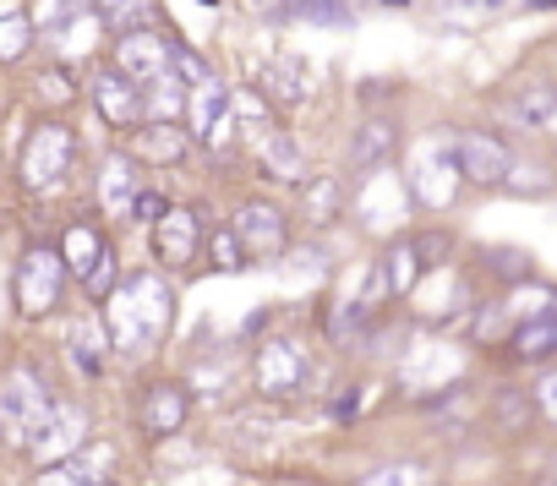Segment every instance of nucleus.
<instances>
[{
	"label": "nucleus",
	"mask_w": 557,
	"mask_h": 486,
	"mask_svg": "<svg viewBox=\"0 0 557 486\" xmlns=\"http://www.w3.org/2000/svg\"><path fill=\"white\" fill-rule=\"evenodd\" d=\"M513 361H552L557 356V312H541V317H524L513 334Z\"/></svg>",
	"instance_id": "21"
},
{
	"label": "nucleus",
	"mask_w": 557,
	"mask_h": 486,
	"mask_svg": "<svg viewBox=\"0 0 557 486\" xmlns=\"http://www.w3.org/2000/svg\"><path fill=\"white\" fill-rule=\"evenodd\" d=\"M307 88H312V72L301 55H273L257 66V94H268L278 110H296L307 99Z\"/></svg>",
	"instance_id": "16"
},
{
	"label": "nucleus",
	"mask_w": 557,
	"mask_h": 486,
	"mask_svg": "<svg viewBox=\"0 0 557 486\" xmlns=\"http://www.w3.org/2000/svg\"><path fill=\"white\" fill-rule=\"evenodd\" d=\"M454 180H459L454 153H448V159H421V164H416V175H410V191H416V202H421V208H437V202H448Z\"/></svg>",
	"instance_id": "25"
},
{
	"label": "nucleus",
	"mask_w": 557,
	"mask_h": 486,
	"mask_svg": "<svg viewBox=\"0 0 557 486\" xmlns=\"http://www.w3.org/2000/svg\"><path fill=\"white\" fill-rule=\"evenodd\" d=\"M208 258H213V269H219V274H240V269L251 263L246 240H240L235 229H213V240H208Z\"/></svg>",
	"instance_id": "29"
},
{
	"label": "nucleus",
	"mask_w": 557,
	"mask_h": 486,
	"mask_svg": "<svg viewBox=\"0 0 557 486\" xmlns=\"http://www.w3.org/2000/svg\"><path fill=\"white\" fill-rule=\"evenodd\" d=\"M115 66H121L132 83L153 88V83L170 77V39L153 34V28H132V34L115 39Z\"/></svg>",
	"instance_id": "10"
},
{
	"label": "nucleus",
	"mask_w": 557,
	"mask_h": 486,
	"mask_svg": "<svg viewBox=\"0 0 557 486\" xmlns=\"http://www.w3.org/2000/svg\"><path fill=\"white\" fill-rule=\"evenodd\" d=\"M257 159H262V170H268L273 180H307V148H301L290 132H273V126H268Z\"/></svg>",
	"instance_id": "20"
},
{
	"label": "nucleus",
	"mask_w": 557,
	"mask_h": 486,
	"mask_svg": "<svg viewBox=\"0 0 557 486\" xmlns=\"http://www.w3.org/2000/svg\"><path fill=\"white\" fill-rule=\"evenodd\" d=\"M197 247H202V224H197L191 208H164V213L153 219V258H159V263H175V269H181Z\"/></svg>",
	"instance_id": "15"
},
{
	"label": "nucleus",
	"mask_w": 557,
	"mask_h": 486,
	"mask_svg": "<svg viewBox=\"0 0 557 486\" xmlns=\"http://www.w3.org/2000/svg\"><path fill=\"white\" fill-rule=\"evenodd\" d=\"M12 296H17V312L23 317H50L66 296V263H61V247H28L17 258V274H12Z\"/></svg>",
	"instance_id": "2"
},
{
	"label": "nucleus",
	"mask_w": 557,
	"mask_h": 486,
	"mask_svg": "<svg viewBox=\"0 0 557 486\" xmlns=\"http://www.w3.org/2000/svg\"><path fill=\"white\" fill-rule=\"evenodd\" d=\"M61 263H66V274H77V279L88 285V296H104V290H110L115 258H110V247H104V235H99V229L72 224L66 240H61Z\"/></svg>",
	"instance_id": "8"
},
{
	"label": "nucleus",
	"mask_w": 557,
	"mask_h": 486,
	"mask_svg": "<svg viewBox=\"0 0 557 486\" xmlns=\"http://www.w3.org/2000/svg\"><path fill=\"white\" fill-rule=\"evenodd\" d=\"M77 164V137L61 121H39L23 142V186L28 191H55Z\"/></svg>",
	"instance_id": "3"
},
{
	"label": "nucleus",
	"mask_w": 557,
	"mask_h": 486,
	"mask_svg": "<svg viewBox=\"0 0 557 486\" xmlns=\"http://www.w3.org/2000/svg\"><path fill=\"white\" fill-rule=\"evenodd\" d=\"M454 170H459V180H470V186H481V191H492V186H503L508 180V170H513V148L497 137V132H459L454 137Z\"/></svg>",
	"instance_id": "6"
},
{
	"label": "nucleus",
	"mask_w": 557,
	"mask_h": 486,
	"mask_svg": "<svg viewBox=\"0 0 557 486\" xmlns=\"http://www.w3.org/2000/svg\"><path fill=\"white\" fill-rule=\"evenodd\" d=\"M186 153H191V132H186L181 121L148 115L143 126H132V159H137V164L175 170V164H186Z\"/></svg>",
	"instance_id": "13"
},
{
	"label": "nucleus",
	"mask_w": 557,
	"mask_h": 486,
	"mask_svg": "<svg viewBox=\"0 0 557 486\" xmlns=\"http://www.w3.org/2000/svg\"><path fill=\"white\" fill-rule=\"evenodd\" d=\"M170 72H181V83H186V88H197V83H208V77H213V66H208L191 45H175V39H170Z\"/></svg>",
	"instance_id": "31"
},
{
	"label": "nucleus",
	"mask_w": 557,
	"mask_h": 486,
	"mask_svg": "<svg viewBox=\"0 0 557 486\" xmlns=\"http://www.w3.org/2000/svg\"><path fill=\"white\" fill-rule=\"evenodd\" d=\"M513 126H524V132H541L552 115H557V88L552 83H541V77H524V83H513L508 94H503V104H497Z\"/></svg>",
	"instance_id": "17"
},
{
	"label": "nucleus",
	"mask_w": 557,
	"mask_h": 486,
	"mask_svg": "<svg viewBox=\"0 0 557 486\" xmlns=\"http://www.w3.org/2000/svg\"><path fill=\"white\" fill-rule=\"evenodd\" d=\"M497 274H530V258L524 252H513V247H492V258H486Z\"/></svg>",
	"instance_id": "36"
},
{
	"label": "nucleus",
	"mask_w": 557,
	"mask_h": 486,
	"mask_svg": "<svg viewBox=\"0 0 557 486\" xmlns=\"http://www.w3.org/2000/svg\"><path fill=\"white\" fill-rule=\"evenodd\" d=\"M503 186H508V191H552V175H546L541 164H519V159H513V170H508Z\"/></svg>",
	"instance_id": "33"
},
{
	"label": "nucleus",
	"mask_w": 557,
	"mask_h": 486,
	"mask_svg": "<svg viewBox=\"0 0 557 486\" xmlns=\"http://www.w3.org/2000/svg\"><path fill=\"white\" fill-rule=\"evenodd\" d=\"M394 148H399V126H394L388 115H372V121H361L356 137H350V164H356V170H377V164L394 159Z\"/></svg>",
	"instance_id": "19"
},
{
	"label": "nucleus",
	"mask_w": 557,
	"mask_h": 486,
	"mask_svg": "<svg viewBox=\"0 0 557 486\" xmlns=\"http://www.w3.org/2000/svg\"><path fill=\"white\" fill-rule=\"evenodd\" d=\"M94 17H99V28H110L121 39L132 28H153L159 23V0H94Z\"/></svg>",
	"instance_id": "22"
},
{
	"label": "nucleus",
	"mask_w": 557,
	"mask_h": 486,
	"mask_svg": "<svg viewBox=\"0 0 557 486\" xmlns=\"http://www.w3.org/2000/svg\"><path fill=\"white\" fill-rule=\"evenodd\" d=\"M45 410H50V388L34 372H12L7 383H0V437L28 443L39 432Z\"/></svg>",
	"instance_id": "7"
},
{
	"label": "nucleus",
	"mask_w": 557,
	"mask_h": 486,
	"mask_svg": "<svg viewBox=\"0 0 557 486\" xmlns=\"http://www.w3.org/2000/svg\"><path fill=\"white\" fill-rule=\"evenodd\" d=\"M246 7H268V0H246Z\"/></svg>",
	"instance_id": "39"
},
{
	"label": "nucleus",
	"mask_w": 557,
	"mask_h": 486,
	"mask_svg": "<svg viewBox=\"0 0 557 486\" xmlns=\"http://www.w3.org/2000/svg\"><path fill=\"white\" fill-rule=\"evenodd\" d=\"M99 453H104V448H99ZM99 453H94V459H99ZM94 459H88V453H66V459H50V464H45V475H39L34 486H94V481H99Z\"/></svg>",
	"instance_id": "27"
},
{
	"label": "nucleus",
	"mask_w": 557,
	"mask_h": 486,
	"mask_svg": "<svg viewBox=\"0 0 557 486\" xmlns=\"http://www.w3.org/2000/svg\"><path fill=\"white\" fill-rule=\"evenodd\" d=\"M186 410H191V399H186V388H181L175 377L148 383V388H143V404H137L148 437H175V432L186 426Z\"/></svg>",
	"instance_id": "14"
},
{
	"label": "nucleus",
	"mask_w": 557,
	"mask_h": 486,
	"mask_svg": "<svg viewBox=\"0 0 557 486\" xmlns=\"http://www.w3.org/2000/svg\"><path fill=\"white\" fill-rule=\"evenodd\" d=\"M175 317V296L159 274H132L115 296H104V323H110V339L121 350H148L164 339Z\"/></svg>",
	"instance_id": "1"
},
{
	"label": "nucleus",
	"mask_w": 557,
	"mask_h": 486,
	"mask_svg": "<svg viewBox=\"0 0 557 486\" xmlns=\"http://www.w3.org/2000/svg\"><path fill=\"white\" fill-rule=\"evenodd\" d=\"M94 197H99L104 213H132V202H137V159H132V153H110V159L99 164Z\"/></svg>",
	"instance_id": "18"
},
{
	"label": "nucleus",
	"mask_w": 557,
	"mask_h": 486,
	"mask_svg": "<svg viewBox=\"0 0 557 486\" xmlns=\"http://www.w3.org/2000/svg\"><path fill=\"white\" fill-rule=\"evenodd\" d=\"M530 415H535V399L524 394V388H503L497 394V404H492V421H497V432H524L530 426Z\"/></svg>",
	"instance_id": "28"
},
{
	"label": "nucleus",
	"mask_w": 557,
	"mask_h": 486,
	"mask_svg": "<svg viewBox=\"0 0 557 486\" xmlns=\"http://www.w3.org/2000/svg\"><path fill=\"white\" fill-rule=\"evenodd\" d=\"M186 132H191V142H208V148H219L224 137H230V88L219 83V77H208V83H197V88H186Z\"/></svg>",
	"instance_id": "11"
},
{
	"label": "nucleus",
	"mask_w": 557,
	"mask_h": 486,
	"mask_svg": "<svg viewBox=\"0 0 557 486\" xmlns=\"http://www.w3.org/2000/svg\"><path fill=\"white\" fill-rule=\"evenodd\" d=\"M88 99H94L99 121L115 126V132H132V126L148 121V88L132 83L121 66H99V72L88 77Z\"/></svg>",
	"instance_id": "5"
},
{
	"label": "nucleus",
	"mask_w": 557,
	"mask_h": 486,
	"mask_svg": "<svg viewBox=\"0 0 557 486\" xmlns=\"http://www.w3.org/2000/svg\"><path fill=\"white\" fill-rule=\"evenodd\" d=\"M290 12H296V17H307V23H329V28L356 23L350 0H290Z\"/></svg>",
	"instance_id": "30"
},
{
	"label": "nucleus",
	"mask_w": 557,
	"mask_h": 486,
	"mask_svg": "<svg viewBox=\"0 0 557 486\" xmlns=\"http://www.w3.org/2000/svg\"><path fill=\"white\" fill-rule=\"evenodd\" d=\"M39 99H50V104H72V99H77L72 72H66V66H50V72L39 77Z\"/></svg>",
	"instance_id": "32"
},
{
	"label": "nucleus",
	"mask_w": 557,
	"mask_h": 486,
	"mask_svg": "<svg viewBox=\"0 0 557 486\" xmlns=\"http://www.w3.org/2000/svg\"><path fill=\"white\" fill-rule=\"evenodd\" d=\"M164 208H170V202H164L159 191H137V202H132V213H137V219H148V224H153Z\"/></svg>",
	"instance_id": "37"
},
{
	"label": "nucleus",
	"mask_w": 557,
	"mask_h": 486,
	"mask_svg": "<svg viewBox=\"0 0 557 486\" xmlns=\"http://www.w3.org/2000/svg\"><path fill=\"white\" fill-rule=\"evenodd\" d=\"M94 486H110V481H94Z\"/></svg>",
	"instance_id": "40"
},
{
	"label": "nucleus",
	"mask_w": 557,
	"mask_h": 486,
	"mask_svg": "<svg viewBox=\"0 0 557 486\" xmlns=\"http://www.w3.org/2000/svg\"><path fill=\"white\" fill-rule=\"evenodd\" d=\"M339 208H345V186H339L334 175L301 180V213H307L312 229H329V224L339 219Z\"/></svg>",
	"instance_id": "24"
},
{
	"label": "nucleus",
	"mask_w": 557,
	"mask_h": 486,
	"mask_svg": "<svg viewBox=\"0 0 557 486\" xmlns=\"http://www.w3.org/2000/svg\"><path fill=\"white\" fill-rule=\"evenodd\" d=\"M361 486H399V475H394V470H372Z\"/></svg>",
	"instance_id": "38"
},
{
	"label": "nucleus",
	"mask_w": 557,
	"mask_h": 486,
	"mask_svg": "<svg viewBox=\"0 0 557 486\" xmlns=\"http://www.w3.org/2000/svg\"><path fill=\"white\" fill-rule=\"evenodd\" d=\"M530 399H535V415H546V421L557 426V372H546V377L535 383V394H530Z\"/></svg>",
	"instance_id": "35"
},
{
	"label": "nucleus",
	"mask_w": 557,
	"mask_h": 486,
	"mask_svg": "<svg viewBox=\"0 0 557 486\" xmlns=\"http://www.w3.org/2000/svg\"><path fill=\"white\" fill-rule=\"evenodd\" d=\"M34 50V17L23 12V0H0V66H12Z\"/></svg>",
	"instance_id": "23"
},
{
	"label": "nucleus",
	"mask_w": 557,
	"mask_h": 486,
	"mask_svg": "<svg viewBox=\"0 0 557 486\" xmlns=\"http://www.w3.org/2000/svg\"><path fill=\"white\" fill-rule=\"evenodd\" d=\"M377 269L388 274V290H394V296H410V290H416V279L426 274V263L416 258V240H394L388 258H383Z\"/></svg>",
	"instance_id": "26"
},
{
	"label": "nucleus",
	"mask_w": 557,
	"mask_h": 486,
	"mask_svg": "<svg viewBox=\"0 0 557 486\" xmlns=\"http://www.w3.org/2000/svg\"><path fill=\"white\" fill-rule=\"evenodd\" d=\"M410 240H416V258H421L426 269H432V263H448L454 235H443V229H437V235H410Z\"/></svg>",
	"instance_id": "34"
},
{
	"label": "nucleus",
	"mask_w": 557,
	"mask_h": 486,
	"mask_svg": "<svg viewBox=\"0 0 557 486\" xmlns=\"http://www.w3.org/2000/svg\"><path fill=\"white\" fill-rule=\"evenodd\" d=\"M230 229L246 240V252H251V258H273V252H285V247H290V224H285V208H273V202H262V197L240 202Z\"/></svg>",
	"instance_id": "9"
},
{
	"label": "nucleus",
	"mask_w": 557,
	"mask_h": 486,
	"mask_svg": "<svg viewBox=\"0 0 557 486\" xmlns=\"http://www.w3.org/2000/svg\"><path fill=\"white\" fill-rule=\"evenodd\" d=\"M307 377H312V356H307V345L290 339V334H285V339H268V345L257 350V361H251V383H257V394H268V399L301 394Z\"/></svg>",
	"instance_id": "4"
},
{
	"label": "nucleus",
	"mask_w": 557,
	"mask_h": 486,
	"mask_svg": "<svg viewBox=\"0 0 557 486\" xmlns=\"http://www.w3.org/2000/svg\"><path fill=\"white\" fill-rule=\"evenodd\" d=\"M88 443V415L77 410V404H66V399H50V410H45V421H39V432L28 437V448H34V459H66V453H77Z\"/></svg>",
	"instance_id": "12"
}]
</instances>
